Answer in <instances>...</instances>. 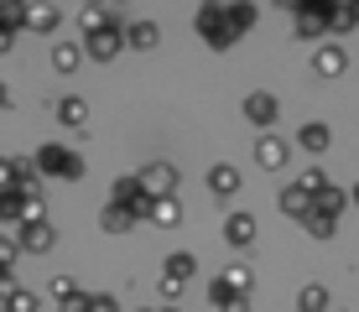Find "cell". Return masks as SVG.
I'll list each match as a JSON object with an SVG mask.
<instances>
[{
  "label": "cell",
  "instance_id": "1",
  "mask_svg": "<svg viewBox=\"0 0 359 312\" xmlns=\"http://www.w3.org/2000/svg\"><path fill=\"white\" fill-rule=\"evenodd\" d=\"M172 177H177L172 167H146V187H172Z\"/></svg>",
  "mask_w": 359,
  "mask_h": 312
},
{
  "label": "cell",
  "instance_id": "2",
  "mask_svg": "<svg viewBox=\"0 0 359 312\" xmlns=\"http://www.w3.org/2000/svg\"><path fill=\"white\" fill-rule=\"evenodd\" d=\"M302 141H307V146H313V151H318V146L328 141V130H323V125H307V130H302Z\"/></svg>",
  "mask_w": 359,
  "mask_h": 312
},
{
  "label": "cell",
  "instance_id": "3",
  "mask_svg": "<svg viewBox=\"0 0 359 312\" xmlns=\"http://www.w3.org/2000/svg\"><path fill=\"white\" fill-rule=\"evenodd\" d=\"M156 224H177V203H156Z\"/></svg>",
  "mask_w": 359,
  "mask_h": 312
},
{
  "label": "cell",
  "instance_id": "4",
  "mask_svg": "<svg viewBox=\"0 0 359 312\" xmlns=\"http://www.w3.org/2000/svg\"><path fill=\"white\" fill-rule=\"evenodd\" d=\"M214 187H219V193H229V187H234V172L219 167V172H214Z\"/></svg>",
  "mask_w": 359,
  "mask_h": 312
}]
</instances>
